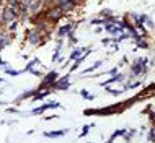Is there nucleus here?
Instances as JSON below:
<instances>
[{
    "label": "nucleus",
    "mask_w": 155,
    "mask_h": 143,
    "mask_svg": "<svg viewBox=\"0 0 155 143\" xmlns=\"http://www.w3.org/2000/svg\"><path fill=\"white\" fill-rule=\"evenodd\" d=\"M62 15H64L62 8H61L59 5H56V7H51L48 11H46V13H44V18L48 20L49 23H54V21H57V20H59Z\"/></svg>",
    "instance_id": "1"
},
{
    "label": "nucleus",
    "mask_w": 155,
    "mask_h": 143,
    "mask_svg": "<svg viewBox=\"0 0 155 143\" xmlns=\"http://www.w3.org/2000/svg\"><path fill=\"white\" fill-rule=\"evenodd\" d=\"M18 11H20V8L7 7L5 10L2 11V21H3V23H10V21H13L16 16H18Z\"/></svg>",
    "instance_id": "2"
},
{
    "label": "nucleus",
    "mask_w": 155,
    "mask_h": 143,
    "mask_svg": "<svg viewBox=\"0 0 155 143\" xmlns=\"http://www.w3.org/2000/svg\"><path fill=\"white\" fill-rule=\"evenodd\" d=\"M26 37H28V41H30L31 44H38V43H39V39H41V31L38 28L31 29V31L26 33Z\"/></svg>",
    "instance_id": "3"
},
{
    "label": "nucleus",
    "mask_w": 155,
    "mask_h": 143,
    "mask_svg": "<svg viewBox=\"0 0 155 143\" xmlns=\"http://www.w3.org/2000/svg\"><path fill=\"white\" fill-rule=\"evenodd\" d=\"M7 7H15V8H20V7H21V3H20V0H7Z\"/></svg>",
    "instance_id": "4"
},
{
    "label": "nucleus",
    "mask_w": 155,
    "mask_h": 143,
    "mask_svg": "<svg viewBox=\"0 0 155 143\" xmlns=\"http://www.w3.org/2000/svg\"><path fill=\"white\" fill-rule=\"evenodd\" d=\"M54 80H56V73H49L48 78L44 80V85H49V83H52Z\"/></svg>",
    "instance_id": "5"
},
{
    "label": "nucleus",
    "mask_w": 155,
    "mask_h": 143,
    "mask_svg": "<svg viewBox=\"0 0 155 143\" xmlns=\"http://www.w3.org/2000/svg\"><path fill=\"white\" fill-rule=\"evenodd\" d=\"M20 3H21V8H28L33 3V0H20Z\"/></svg>",
    "instance_id": "6"
}]
</instances>
